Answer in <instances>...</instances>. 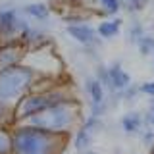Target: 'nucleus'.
<instances>
[{"label": "nucleus", "instance_id": "1", "mask_svg": "<svg viewBox=\"0 0 154 154\" xmlns=\"http://www.w3.org/2000/svg\"><path fill=\"white\" fill-rule=\"evenodd\" d=\"M73 119H75V108L69 102H60L45 110V112L29 118V127L41 129L46 133H58L69 129Z\"/></svg>", "mask_w": 154, "mask_h": 154}, {"label": "nucleus", "instance_id": "2", "mask_svg": "<svg viewBox=\"0 0 154 154\" xmlns=\"http://www.w3.org/2000/svg\"><path fill=\"white\" fill-rule=\"evenodd\" d=\"M56 141L52 133L41 129L25 127L14 135V148L16 154H54Z\"/></svg>", "mask_w": 154, "mask_h": 154}, {"label": "nucleus", "instance_id": "3", "mask_svg": "<svg viewBox=\"0 0 154 154\" xmlns=\"http://www.w3.org/2000/svg\"><path fill=\"white\" fill-rule=\"evenodd\" d=\"M33 83V71L21 66H10L0 71V98L12 100L23 94Z\"/></svg>", "mask_w": 154, "mask_h": 154}, {"label": "nucleus", "instance_id": "4", "mask_svg": "<svg viewBox=\"0 0 154 154\" xmlns=\"http://www.w3.org/2000/svg\"><path fill=\"white\" fill-rule=\"evenodd\" d=\"M66 102L64 96L60 93H41V94H31L19 106V116L21 118H33V116L45 112V110L52 108L54 104Z\"/></svg>", "mask_w": 154, "mask_h": 154}, {"label": "nucleus", "instance_id": "5", "mask_svg": "<svg viewBox=\"0 0 154 154\" xmlns=\"http://www.w3.org/2000/svg\"><path fill=\"white\" fill-rule=\"evenodd\" d=\"M100 129H102V119L89 116V118H87V122L81 125L79 131L75 133L73 146L77 148V150H87V148L91 146V143H93V135L96 131H100Z\"/></svg>", "mask_w": 154, "mask_h": 154}, {"label": "nucleus", "instance_id": "6", "mask_svg": "<svg viewBox=\"0 0 154 154\" xmlns=\"http://www.w3.org/2000/svg\"><path fill=\"white\" fill-rule=\"evenodd\" d=\"M108 67V81H110V91L112 93H119V91L127 89L131 85V75L123 69V66L119 62H114L112 66Z\"/></svg>", "mask_w": 154, "mask_h": 154}, {"label": "nucleus", "instance_id": "7", "mask_svg": "<svg viewBox=\"0 0 154 154\" xmlns=\"http://www.w3.org/2000/svg\"><path fill=\"white\" fill-rule=\"evenodd\" d=\"M67 33L77 42H81V45H98L96 29H93L91 25H87V23H71L67 27Z\"/></svg>", "mask_w": 154, "mask_h": 154}, {"label": "nucleus", "instance_id": "8", "mask_svg": "<svg viewBox=\"0 0 154 154\" xmlns=\"http://www.w3.org/2000/svg\"><path fill=\"white\" fill-rule=\"evenodd\" d=\"M0 27L6 33H14V31H17V29H23V31H25L27 23L17 16L16 10H4V12L0 14Z\"/></svg>", "mask_w": 154, "mask_h": 154}, {"label": "nucleus", "instance_id": "9", "mask_svg": "<svg viewBox=\"0 0 154 154\" xmlns=\"http://www.w3.org/2000/svg\"><path fill=\"white\" fill-rule=\"evenodd\" d=\"M85 93L91 98V106H93V104H100V102L106 100V89L98 83V79H96L94 75L85 79Z\"/></svg>", "mask_w": 154, "mask_h": 154}, {"label": "nucleus", "instance_id": "10", "mask_svg": "<svg viewBox=\"0 0 154 154\" xmlns=\"http://www.w3.org/2000/svg\"><path fill=\"white\" fill-rule=\"evenodd\" d=\"M122 33V19L116 17V19H104L100 21V25L96 27V35L100 38H116Z\"/></svg>", "mask_w": 154, "mask_h": 154}, {"label": "nucleus", "instance_id": "11", "mask_svg": "<svg viewBox=\"0 0 154 154\" xmlns=\"http://www.w3.org/2000/svg\"><path fill=\"white\" fill-rule=\"evenodd\" d=\"M119 125H122V129L125 133H129V135L143 131V127H144L143 114L141 112H127L122 119H119Z\"/></svg>", "mask_w": 154, "mask_h": 154}, {"label": "nucleus", "instance_id": "12", "mask_svg": "<svg viewBox=\"0 0 154 154\" xmlns=\"http://www.w3.org/2000/svg\"><path fill=\"white\" fill-rule=\"evenodd\" d=\"M137 48L143 56H154V33H144L139 38Z\"/></svg>", "mask_w": 154, "mask_h": 154}, {"label": "nucleus", "instance_id": "13", "mask_svg": "<svg viewBox=\"0 0 154 154\" xmlns=\"http://www.w3.org/2000/svg\"><path fill=\"white\" fill-rule=\"evenodd\" d=\"M25 14L35 19H46L48 17V8L46 4H41V2H35V4H27L25 6Z\"/></svg>", "mask_w": 154, "mask_h": 154}, {"label": "nucleus", "instance_id": "14", "mask_svg": "<svg viewBox=\"0 0 154 154\" xmlns=\"http://www.w3.org/2000/svg\"><path fill=\"white\" fill-rule=\"evenodd\" d=\"M143 35H144V25H143V21H139V19H133L131 25H129V29H127V38H129V42L137 45L139 38H141Z\"/></svg>", "mask_w": 154, "mask_h": 154}, {"label": "nucleus", "instance_id": "15", "mask_svg": "<svg viewBox=\"0 0 154 154\" xmlns=\"http://www.w3.org/2000/svg\"><path fill=\"white\" fill-rule=\"evenodd\" d=\"M116 96V100H133V98H137L139 96V85H129L127 89H123V91H119V93H114Z\"/></svg>", "mask_w": 154, "mask_h": 154}, {"label": "nucleus", "instance_id": "16", "mask_svg": "<svg viewBox=\"0 0 154 154\" xmlns=\"http://www.w3.org/2000/svg\"><path fill=\"white\" fill-rule=\"evenodd\" d=\"M146 4L148 0H125V2H122V8L129 14H139L141 10H144Z\"/></svg>", "mask_w": 154, "mask_h": 154}, {"label": "nucleus", "instance_id": "17", "mask_svg": "<svg viewBox=\"0 0 154 154\" xmlns=\"http://www.w3.org/2000/svg\"><path fill=\"white\" fill-rule=\"evenodd\" d=\"M143 122H144V127L154 131V98H150V104H148L146 112L143 114Z\"/></svg>", "mask_w": 154, "mask_h": 154}, {"label": "nucleus", "instance_id": "18", "mask_svg": "<svg viewBox=\"0 0 154 154\" xmlns=\"http://www.w3.org/2000/svg\"><path fill=\"white\" fill-rule=\"evenodd\" d=\"M102 10L108 16H114V14L119 12V8H122V4H119V0H98Z\"/></svg>", "mask_w": 154, "mask_h": 154}, {"label": "nucleus", "instance_id": "19", "mask_svg": "<svg viewBox=\"0 0 154 154\" xmlns=\"http://www.w3.org/2000/svg\"><path fill=\"white\" fill-rule=\"evenodd\" d=\"M139 93H143V94L154 98V81H144V83L139 87Z\"/></svg>", "mask_w": 154, "mask_h": 154}, {"label": "nucleus", "instance_id": "20", "mask_svg": "<svg viewBox=\"0 0 154 154\" xmlns=\"http://www.w3.org/2000/svg\"><path fill=\"white\" fill-rule=\"evenodd\" d=\"M16 60H17V54H16L14 50H12V52H10V50H6V52H4L2 56H0V62H2V64H6V66L14 64Z\"/></svg>", "mask_w": 154, "mask_h": 154}, {"label": "nucleus", "instance_id": "21", "mask_svg": "<svg viewBox=\"0 0 154 154\" xmlns=\"http://www.w3.org/2000/svg\"><path fill=\"white\" fill-rule=\"evenodd\" d=\"M143 144H146V146H154V131L144 129V133H143Z\"/></svg>", "mask_w": 154, "mask_h": 154}, {"label": "nucleus", "instance_id": "22", "mask_svg": "<svg viewBox=\"0 0 154 154\" xmlns=\"http://www.w3.org/2000/svg\"><path fill=\"white\" fill-rule=\"evenodd\" d=\"M8 150H10V139L0 133V154H6Z\"/></svg>", "mask_w": 154, "mask_h": 154}, {"label": "nucleus", "instance_id": "23", "mask_svg": "<svg viewBox=\"0 0 154 154\" xmlns=\"http://www.w3.org/2000/svg\"><path fill=\"white\" fill-rule=\"evenodd\" d=\"M83 154H98V152H94V150H85Z\"/></svg>", "mask_w": 154, "mask_h": 154}, {"label": "nucleus", "instance_id": "24", "mask_svg": "<svg viewBox=\"0 0 154 154\" xmlns=\"http://www.w3.org/2000/svg\"><path fill=\"white\" fill-rule=\"evenodd\" d=\"M122 2H125V0H119V4H122Z\"/></svg>", "mask_w": 154, "mask_h": 154}]
</instances>
